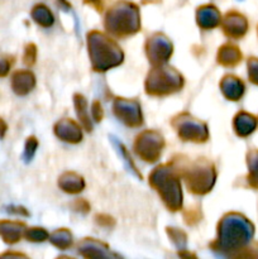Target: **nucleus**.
<instances>
[{
  "instance_id": "nucleus-1",
  "label": "nucleus",
  "mask_w": 258,
  "mask_h": 259,
  "mask_svg": "<svg viewBox=\"0 0 258 259\" xmlns=\"http://www.w3.org/2000/svg\"><path fill=\"white\" fill-rule=\"evenodd\" d=\"M255 227L245 215L240 212H228L218 224V238L210 244L212 250L228 257H237L253 240Z\"/></svg>"
},
{
  "instance_id": "nucleus-2",
  "label": "nucleus",
  "mask_w": 258,
  "mask_h": 259,
  "mask_svg": "<svg viewBox=\"0 0 258 259\" xmlns=\"http://www.w3.org/2000/svg\"><path fill=\"white\" fill-rule=\"evenodd\" d=\"M105 29L111 37L125 38L141 30V15L136 4L129 2H118L108 10Z\"/></svg>"
},
{
  "instance_id": "nucleus-3",
  "label": "nucleus",
  "mask_w": 258,
  "mask_h": 259,
  "mask_svg": "<svg viewBox=\"0 0 258 259\" xmlns=\"http://www.w3.org/2000/svg\"><path fill=\"white\" fill-rule=\"evenodd\" d=\"M171 163L177 169L180 177L185 179L190 192L195 195H205L211 191L217 179V171L211 162L199 158L191 163H184L180 159H174Z\"/></svg>"
},
{
  "instance_id": "nucleus-4",
  "label": "nucleus",
  "mask_w": 258,
  "mask_h": 259,
  "mask_svg": "<svg viewBox=\"0 0 258 259\" xmlns=\"http://www.w3.org/2000/svg\"><path fill=\"white\" fill-rule=\"evenodd\" d=\"M149 185L158 192L168 210L179 211L182 207L180 175L172 163L157 167L149 176Z\"/></svg>"
},
{
  "instance_id": "nucleus-5",
  "label": "nucleus",
  "mask_w": 258,
  "mask_h": 259,
  "mask_svg": "<svg viewBox=\"0 0 258 259\" xmlns=\"http://www.w3.org/2000/svg\"><path fill=\"white\" fill-rule=\"evenodd\" d=\"M89 53L94 71H104L120 65L123 61V51L108 35L98 30H93L88 34Z\"/></svg>"
},
{
  "instance_id": "nucleus-6",
  "label": "nucleus",
  "mask_w": 258,
  "mask_h": 259,
  "mask_svg": "<svg viewBox=\"0 0 258 259\" xmlns=\"http://www.w3.org/2000/svg\"><path fill=\"white\" fill-rule=\"evenodd\" d=\"M184 86V77L168 66H153L146 80V93L152 96H166L180 91Z\"/></svg>"
},
{
  "instance_id": "nucleus-7",
  "label": "nucleus",
  "mask_w": 258,
  "mask_h": 259,
  "mask_svg": "<svg viewBox=\"0 0 258 259\" xmlns=\"http://www.w3.org/2000/svg\"><path fill=\"white\" fill-rule=\"evenodd\" d=\"M172 125L177 131L180 138L186 142L204 143L209 139L206 124L197 120L194 116L184 113L172 119Z\"/></svg>"
},
{
  "instance_id": "nucleus-8",
  "label": "nucleus",
  "mask_w": 258,
  "mask_h": 259,
  "mask_svg": "<svg viewBox=\"0 0 258 259\" xmlns=\"http://www.w3.org/2000/svg\"><path fill=\"white\" fill-rule=\"evenodd\" d=\"M164 147L163 137L156 131H146L137 137L134 151L146 162H156Z\"/></svg>"
},
{
  "instance_id": "nucleus-9",
  "label": "nucleus",
  "mask_w": 258,
  "mask_h": 259,
  "mask_svg": "<svg viewBox=\"0 0 258 259\" xmlns=\"http://www.w3.org/2000/svg\"><path fill=\"white\" fill-rule=\"evenodd\" d=\"M172 50V43L166 35L157 33L147 39L146 52L152 66H161L166 63L171 58Z\"/></svg>"
},
{
  "instance_id": "nucleus-10",
  "label": "nucleus",
  "mask_w": 258,
  "mask_h": 259,
  "mask_svg": "<svg viewBox=\"0 0 258 259\" xmlns=\"http://www.w3.org/2000/svg\"><path fill=\"white\" fill-rule=\"evenodd\" d=\"M114 114L116 118L120 119L125 125L131 126V128L141 126L143 123L141 105L137 100L118 98L114 103Z\"/></svg>"
},
{
  "instance_id": "nucleus-11",
  "label": "nucleus",
  "mask_w": 258,
  "mask_h": 259,
  "mask_svg": "<svg viewBox=\"0 0 258 259\" xmlns=\"http://www.w3.org/2000/svg\"><path fill=\"white\" fill-rule=\"evenodd\" d=\"M223 33L230 39H242L249 30V22L247 17L238 10H230L223 17L220 23Z\"/></svg>"
},
{
  "instance_id": "nucleus-12",
  "label": "nucleus",
  "mask_w": 258,
  "mask_h": 259,
  "mask_svg": "<svg viewBox=\"0 0 258 259\" xmlns=\"http://www.w3.org/2000/svg\"><path fill=\"white\" fill-rule=\"evenodd\" d=\"M233 129L239 138H248L258 129V116L249 111H238L233 119Z\"/></svg>"
},
{
  "instance_id": "nucleus-13",
  "label": "nucleus",
  "mask_w": 258,
  "mask_h": 259,
  "mask_svg": "<svg viewBox=\"0 0 258 259\" xmlns=\"http://www.w3.org/2000/svg\"><path fill=\"white\" fill-rule=\"evenodd\" d=\"M220 90L225 99L230 101H239L244 96L245 82L235 75H225L220 81Z\"/></svg>"
},
{
  "instance_id": "nucleus-14",
  "label": "nucleus",
  "mask_w": 258,
  "mask_h": 259,
  "mask_svg": "<svg viewBox=\"0 0 258 259\" xmlns=\"http://www.w3.org/2000/svg\"><path fill=\"white\" fill-rule=\"evenodd\" d=\"M55 133L62 141L68 143H78L82 139V133L78 124L71 119H62L55 126Z\"/></svg>"
},
{
  "instance_id": "nucleus-15",
  "label": "nucleus",
  "mask_w": 258,
  "mask_h": 259,
  "mask_svg": "<svg viewBox=\"0 0 258 259\" xmlns=\"http://www.w3.org/2000/svg\"><path fill=\"white\" fill-rule=\"evenodd\" d=\"M222 19V14L214 5H204L199 8L196 12L197 24L202 29H212V28L219 27Z\"/></svg>"
},
{
  "instance_id": "nucleus-16",
  "label": "nucleus",
  "mask_w": 258,
  "mask_h": 259,
  "mask_svg": "<svg viewBox=\"0 0 258 259\" xmlns=\"http://www.w3.org/2000/svg\"><path fill=\"white\" fill-rule=\"evenodd\" d=\"M243 61V53L237 45L225 43L218 51V63L224 67H237Z\"/></svg>"
},
{
  "instance_id": "nucleus-17",
  "label": "nucleus",
  "mask_w": 258,
  "mask_h": 259,
  "mask_svg": "<svg viewBox=\"0 0 258 259\" xmlns=\"http://www.w3.org/2000/svg\"><path fill=\"white\" fill-rule=\"evenodd\" d=\"M35 86V77L30 71L19 70L13 75L12 88L17 95L24 96L29 94Z\"/></svg>"
},
{
  "instance_id": "nucleus-18",
  "label": "nucleus",
  "mask_w": 258,
  "mask_h": 259,
  "mask_svg": "<svg viewBox=\"0 0 258 259\" xmlns=\"http://www.w3.org/2000/svg\"><path fill=\"white\" fill-rule=\"evenodd\" d=\"M25 225L20 222H0V235L8 244H14L19 242L24 235Z\"/></svg>"
},
{
  "instance_id": "nucleus-19",
  "label": "nucleus",
  "mask_w": 258,
  "mask_h": 259,
  "mask_svg": "<svg viewBox=\"0 0 258 259\" xmlns=\"http://www.w3.org/2000/svg\"><path fill=\"white\" fill-rule=\"evenodd\" d=\"M58 185H60L63 191L68 192V194H78L85 187V182H83L82 177L73 174V172L63 174L58 180Z\"/></svg>"
},
{
  "instance_id": "nucleus-20",
  "label": "nucleus",
  "mask_w": 258,
  "mask_h": 259,
  "mask_svg": "<svg viewBox=\"0 0 258 259\" xmlns=\"http://www.w3.org/2000/svg\"><path fill=\"white\" fill-rule=\"evenodd\" d=\"M245 163L248 167L247 182L250 189L258 191V148L249 149L245 156Z\"/></svg>"
},
{
  "instance_id": "nucleus-21",
  "label": "nucleus",
  "mask_w": 258,
  "mask_h": 259,
  "mask_svg": "<svg viewBox=\"0 0 258 259\" xmlns=\"http://www.w3.org/2000/svg\"><path fill=\"white\" fill-rule=\"evenodd\" d=\"M78 249H80L81 254L85 257H103V255H106L105 252L109 250V248L108 245L98 242V240H94L93 238H86L80 243Z\"/></svg>"
},
{
  "instance_id": "nucleus-22",
  "label": "nucleus",
  "mask_w": 258,
  "mask_h": 259,
  "mask_svg": "<svg viewBox=\"0 0 258 259\" xmlns=\"http://www.w3.org/2000/svg\"><path fill=\"white\" fill-rule=\"evenodd\" d=\"M32 18L34 19V22L37 24L42 25L43 28L51 27L53 24V22H55V18H53L51 10L43 4H38L33 8Z\"/></svg>"
},
{
  "instance_id": "nucleus-23",
  "label": "nucleus",
  "mask_w": 258,
  "mask_h": 259,
  "mask_svg": "<svg viewBox=\"0 0 258 259\" xmlns=\"http://www.w3.org/2000/svg\"><path fill=\"white\" fill-rule=\"evenodd\" d=\"M51 243L60 249H67L72 245V234L67 229H60L52 233L50 238Z\"/></svg>"
},
{
  "instance_id": "nucleus-24",
  "label": "nucleus",
  "mask_w": 258,
  "mask_h": 259,
  "mask_svg": "<svg viewBox=\"0 0 258 259\" xmlns=\"http://www.w3.org/2000/svg\"><path fill=\"white\" fill-rule=\"evenodd\" d=\"M75 106H76V113H77L78 118H80L81 124L85 126L86 131H91V123L90 119L88 115V103H86L85 98L82 95H75Z\"/></svg>"
},
{
  "instance_id": "nucleus-25",
  "label": "nucleus",
  "mask_w": 258,
  "mask_h": 259,
  "mask_svg": "<svg viewBox=\"0 0 258 259\" xmlns=\"http://www.w3.org/2000/svg\"><path fill=\"white\" fill-rule=\"evenodd\" d=\"M248 80L252 85L258 86V57L250 56L247 60Z\"/></svg>"
},
{
  "instance_id": "nucleus-26",
  "label": "nucleus",
  "mask_w": 258,
  "mask_h": 259,
  "mask_svg": "<svg viewBox=\"0 0 258 259\" xmlns=\"http://www.w3.org/2000/svg\"><path fill=\"white\" fill-rule=\"evenodd\" d=\"M24 237L29 242H45L48 239V233L42 228H29L24 232Z\"/></svg>"
},
{
  "instance_id": "nucleus-27",
  "label": "nucleus",
  "mask_w": 258,
  "mask_h": 259,
  "mask_svg": "<svg viewBox=\"0 0 258 259\" xmlns=\"http://www.w3.org/2000/svg\"><path fill=\"white\" fill-rule=\"evenodd\" d=\"M167 233H168L169 238L172 239V242L177 245V247H184L185 243H186V234L181 230H177L176 228H167Z\"/></svg>"
},
{
  "instance_id": "nucleus-28",
  "label": "nucleus",
  "mask_w": 258,
  "mask_h": 259,
  "mask_svg": "<svg viewBox=\"0 0 258 259\" xmlns=\"http://www.w3.org/2000/svg\"><path fill=\"white\" fill-rule=\"evenodd\" d=\"M235 258H258V242H252L243 250H240Z\"/></svg>"
},
{
  "instance_id": "nucleus-29",
  "label": "nucleus",
  "mask_w": 258,
  "mask_h": 259,
  "mask_svg": "<svg viewBox=\"0 0 258 259\" xmlns=\"http://www.w3.org/2000/svg\"><path fill=\"white\" fill-rule=\"evenodd\" d=\"M35 60H37V47H35L33 43H29V45H27V47H25L23 62H24L25 66L30 67V66L34 65Z\"/></svg>"
},
{
  "instance_id": "nucleus-30",
  "label": "nucleus",
  "mask_w": 258,
  "mask_h": 259,
  "mask_svg": "<svg viewBox=\"0 0 258 259\" xmlns=\"http://www.w3.org/2000/svg\"><path fill=\"white\" fill-rule=\"evenodd\" d=\"M13 63H14V58L12 56L0 55V77H5L9 73Z\"/></svg>"
},
{
  "instance_id": "nucleus-31",
  "label": "nucleus",
  "mask_w": 258,
  "mask_h": 259,
  "mask_svg": "<svg viewBox=\"0 0 258 259\" xmlns=\"http://www.w3.org/2000/svg\"><path fill=\"white\" fill-rule=\"evenodd\" d=\"M38 147V142L34 137H29L25 142V157L27 159H30L33 157V154L35 153V149Z\"/></svg>"
},
{
  "instance_id": "nucleus-32",
  "label": "nucleus",
  "mask_w": 258,
  "mask_h": 259,
  "mask_svg": "<svg viewBox=\"0 0 258 259\" xmlns=\"http://www.w3.org/2000/svg\"><path fill=\"white\" fill-rule=\"evenodd\" d=\"M184 218H185V222H186L187 224L194 225V224H196L197 222H199L200 218H201V215H200L199 210L189 209V210H186V211H185Z\"/></svg>"
},
{
  "instance_id": "nucleus-33",
  "label": "nucleus",
  "mask_w": 258,
  "mask_h": 259,
  "mask_svg": "<svg viewBox=\"0 0 258 259\" xmlns=\"http://www.w3.org/2000/svg\"><path fill=\"white\" fill-rule=\"evenodd\" d=\"M96 222L101 225V227H113L114 225V219L113 218L108 217V215H98L96 217Z\"/></svg>"
},
{
  "instance_id": "nucleus-34",
  "label": "nucleus",
  "mask_w": 258,
  "mask_h": 259,
  "mask_svg": "<svg viewBox=\"0 0 258 259\" xmlns=\"http://www.w3.org/2000/svg\"><path fill=\"white\" fill-rule=\"evenodd\" d=\"M93 116L96 121H100L101 118H103V109H101V105L99 101H94L93 104Z\"/></svg>"
},
{
  "instance_id": "nucleus-35",
  "label": "nucleus",
  "mask_w": 258,
  "mask_h": 259,
  "mask_svg": "<svg viewBox=\"0 0 258 259\" xmlns=\"http://www.w3.org/2000/svg\"><path fill=\"white\" fill-rule=\"evenodd\" d=\"M86 4H90L95 8L98 12H103V9L105 8V2L106 0H83Z\"/></svg>"
},
{
  "instance_id": "nucleus-36",
  "label": "nucleus",
  "mask_w": 258,
  "mask_h": 259,
  "mask_svg": "<svg viewBox=\"0 0 258 259\" xmlns=\"http://www.w3.org/2000/svg\"><path fill=\"white\" fill-rule=\"evenodd\" d=\"M75 205H77V207H78L77 210H82L83 212H86L90 210V205H89L85 200H77V201L75 202Z\"/></svg>"
},
{
  "instance_id": "nucleus-37",
  "label": "nucleus",
  "mask_w": 258,
  "mask_h": 259,
  "mask_svg": "<svg viewBox=\"0 0 258 259\" xmlns=\"http://www.w3.org/2000/svg\"><path fill=\"white\" fill-rule=\"evenodd\" d=\"M7 129H8L7 123H5V121L0 118V137H2V138L5 136V132H7Z\"/></svg>"
},
{
  "instance_id": "nucleus-38",
  "label": "nucleus",
  "mask_w": 258,
  "mask_h": 259,
  "mask_svg": "<svg viewBox=\"0 0 258 259\" xmlns=\"http://www.w3.org/2000/svg\"><path fill=\"white\" fill-rule=\"evenodd\" d=\"M0 257H24V255L19 254V253H5V254H2Z\"/></svg>"
},
{
  "instance_id": "nucleus-39",
  "label": "nucleus",
  "mask_w": 258,
  "mask_h": 259,
  "mask_svg": "<svg viewBox=\"0 0 258 259\" xmlns=\"http://www.w3.org/2000/svg\"><path fill=\"white\" fill-rule=\"evenodd\" d=\"M257 35H258V24H257Z\"/></svg>"
}]
</instances>
